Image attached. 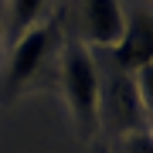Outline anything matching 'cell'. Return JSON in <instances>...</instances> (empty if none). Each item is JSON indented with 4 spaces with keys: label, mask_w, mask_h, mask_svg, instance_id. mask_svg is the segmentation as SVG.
Segmentation results:
<instances>
[{
    "label": "cell",
    "mask_w": 153,
    "mask_h": 153,
    "mask_svg": "<svg viewBox=\"0 0 153 153\" xmlns=\"http://www.w3.org/2000/svg\"><path fill=\"white\" fill-rule=\"evenodd\" d=\"M123 146H126V153H153V133L129 129L123 136Z\"/></svg>",
    "instance_id": "52a82bcc"
},
{
    "label": "cell",
    "mask_w": 153,
    "mask_h": 153,
    "mask_svg": "<svg viewBox=\"0 0 153 153\" xmlns=\"http://www.w3.org/2000/svg\"><path fill=\"white\" fill-rule=\"evenodd\" d=\"M133 88H136V102H140V109L143 116L153 123V61L150 65H143L140 71H133Z\"/></svg>",
    "instance_id": "8992f818"
},
{
    "label": "cell",
    "mask_w": 153,
    "mask_h": 153,
    "mask_svg": "<svg viewBox=\"0 0 153 153\" xmlns=\"http://www.w3.org/2000/svg\"><path fill=\"white\" fill-rule=\"evenodd\" d=\"M48 0H10V38H21L27 27L38 24Z\"/></svg>",
    "instance_id": "5b68a950"
},
{
    "label": "cell",
    "mask_w": 153,
    "mask_h": 153,
    "mask_svg": "<svg viewBox=\"0 0 153 153\" xmlns=\"http://www.w3.org/2000/svg\"><path fill=\"white\" fill-rule=\"evenodd\" d=\"M55 24H34L21 34V38H14V51H10V65H7V92H14V88H21L34 71L41 68V61L48 58V48L51 41H55Z\"/></svg>",
    "instance_id": "7a4b0ae2"
},
{
    "label": "cell",
    "mask_w": 153,
    "mask_h": 153,
    "mask_svg": "<svg viewBox=\"0 0 153 153\" xmlns=\"http://www.w3.org/2000/svg\"><path fill=\"white\" fill-rule=\"evenodd\" d=\"M61 92H65L68 112L75 119V129L82 140H92L99 129V112H102V82H99L95 58L88 55L85 44H65L61 55Z\"/></svg>",
    "instance_id": "6da1fadb"
},
{
    "label": "cell",
    "mask_w": 153,
    "mask_h": 153,
    "mask_svg": "<svg viewBox=\"0 0 153 153\" xmlns=\"http://www.w3.org/2000/svg\"><path fill=\"white\" fill-rule=\"evenodd\" d=\"M95 153H109V150H105V146H99V150H95Z\"/></svg>",
    "instance_id": "ba28073f"
},
{
    "label": "cell",
    "mask_w": 153,
    "mask_h": 153,
    "mask_svg": "<svg viewBox=\"0 0 153 153\" xmlns=\"http://www.w3.org/2000/svg\"><path fill=\"white\" fill-rule=\"evenodd\" d=\"M112 61L119 71H140L143 65L153 61V14L133 10L126 17L123 38L112 44Z\"/></svg>",
    "instance_id": "3957f363"
},
{
    "label": "cell",
    "mask_w": 153,
    "mask_h": 153,
    "mask_svg": "<svg viewBox=\"0 0 153 153\" xmlns=\"http://www.w3.org/2000/svg\"><path fill=\"white\" fill-rule=\"evenodd\" d=\"M123 27H126V14H123L119 0H85V31H88V41L112 48V44L123 38Z\"/></svg>",
    "instance_id": "277c9868"
}]
</instances>
